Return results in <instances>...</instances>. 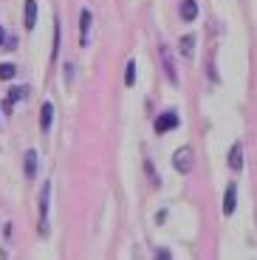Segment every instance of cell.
<instances>
[{
	"label": "cell",
	"instance_id": "6da1fadb",
	"mask_svg": "<svg viewBox=\"0 0 257 260\" xmlns=\"http://www.w3.org/2000/svg\"><path fill=\"white\" fill-rule=\"evenodd\" d=\"M173 167L178 170V173H189L192 170V147H178L173 153Z\"/></svg>",
	"mask_w": 257,
	"mask_h": 260
},
{
	"label": "cell",
	"instance_id": "7a4b0ae2",
	"mask_svg": "<svg viewBox=\"0 0 257 260\" xmlns=\"http://www.w3.org/2000/svg\"><path fill=\"white\" fill-rule=\"evenodd\" d=\"M181 124V119H178V113L175 111H167V113H161L158 119H155V133H170V130H175Z\"/></svg>",
	"mask_w": 257,
	"mask_h": 260
},
{
	"label": "cell",
	"instance_id": "3957f363",
	"mask_svg": "<svg viewBox=\"0 0 257 260\" xmlns=\"http://www.w3.org/2000/svg\"><path fill=\"white\" fill-rule=\"evenodd\" d=\"M158 54H161V62H164V71H167L170 82L178 85V74H175V65H173V57H170V48L164 43H158Z\"/></svg>",
	"mask_w": 257,
	"mask_h": 260
},
{
	"label": "cell",
	"instance_id": "277c9868",
	"mask_svg": "<svg viewBox=\"0 0 257 260\" xmlns=\"http://www.w3.org/2000/svg\"><path fill=\"white\" fill-rule=\"evenodd\" d=\"M88 31H90V12H88V9H82V14H79V46H82V48L90 43Z\"/></svg>",
	"mask_w": 257,
	"mask_h": 260
},
{
	"label": "cell",
	"instance_id": "5b68a950",
	"mask_svg": "<svg viewBox=\"0 0 257 260\" xmlns=\"http://www.w3.org/2000/svg\"><path fill=\"white\" fill-rule=\"evenodd\" d=\"M235 204H238V184H229V187H226V195H223V215L235 212Z\"/></svg>",
	"mask_w": 257,
	"mask_h": 260
},
{
	"label": "cell",
	"instance_id": "8992f818",
	"mask_svg": "<svg viewBox=\"0 0 257 260\" xmlns=\"http://www.w3.org/2000/svg\"><path fill=\"white\" fill-rule=\"evenodd\" d=\"M229 167L235 170V173L243 170V144H232V150H229Z\"/></svg>",
	"mask_w": 257,
	"mask_h": 260
},
{
	"label": "cell",
	"instance_id": "52a82bcc",
	"mask_svg": "<svg viewBox=\"0 0 257 260\" xmlns=\"http://www.w3.org/2000/svg\"><path fill=\"white\" fill-rule=\"evenodd\" d=\"M195 17H198V3L195 0H181V20L192 23Z\"/></svg>",
	"mask_w": 257,
	"mask_h": 260
},
{
	"label": "cell",
	"instance_id": "ba28073f",
	"mask_svg": "<svg viewBox=\"0 0 257 260\" xmlns=\"http://www.w3.org/2000/svg\"><path fill=\"white\" fill-rule=\"evenodd\" d=\"M26 96H28V91H26V88H12V93H9V96H6V102H3V111H6V113H12V105L17 102V99H26Z\"/></svg>",
	"mask_w": 257,
	"mask_h": 260
},
{
	"label": "cell",
	"instance_id": "9c48e42d",
	"mask_svg": "<svg viewBox=\"0 0 257 260\" xmlns=\"http://www.w3.org/2000/svg\"><path fill=\"white\" fill-rule=\"evenodd\" d=\"M181 57L184 59H192V54H195V37L192 34H186V37H181Z\"/></svg>",
	"mask_w": 257,
	"mask_h": 260
},
{
	"label": "cell",
	"instance_id": "30bf717a",
	"mask_svg": "<svg viewBox=\"0 0 257 260\" xmlns=\"http://www.w3.org/2000/svg\"><path fill=\"white\" fill-rule=\"evenodd\" d=\"M37 23V0H26V28L31 31Z\"/></svg>",
	"mask_w": 257,
	"mask_h": 260
},
{
	"label": "cell",
	"instance_id": "8fae6325",
	"mask_svg": "<svg viewBox=\"0 0 257 260\" xmlns=\"http://www.w3.org/2000/svg\"><path fill=\"white\" fill-rule=\"evenodd\" d=\"M51 119H54V108L45 102L43 105V113H40V127H43L45 133H48V127H51Z\"/></svg>",
	"mask_w": 257,
	"mask_h": 260
},
{
	"label": "cell",
	"instance_id": "7c38bea8",
	"mask_svg": "<svg viewBox=\"0 0 257 260\" xmlns=\"http://www.w3.org/2000/svg\"><path fill=\"white\" fill-rule=\"evenodd\" d=\"M34 176H37V153L28 150L26 153V178H34Z\"/></svg>",
	"mask_w": 257,
	"mask_h": 260
},
{
	"label": "cell",
	"instance_id": "4fadbf2b",
	"mask_svg": "<svg viewBox=\"0 0 257 260\" xmlns=\"http://www.w3.org/2000/svg\"><path fill=\"white\" fill-rule=\"evenodd\" d=\"M14 74H17V68H14L12 62H3V65H0V79H12Z\"/></svg>",
	"mask_w": 257,
	"mask_h": 260
},
{
	"label": "cell",
	"instance_id": "5bb4252c",
	"mask_svg": "<svg viewBox=\"0 0 257 260\" xmlns=\"http://www.w3.org/2000/svg\"><path fill=\"white\" fill-rule=\"evenodd\" d=\"M59 54V20L54 23V46H51V59H57Z\"/></svg>",
	"mask_w": 257,
	"mask_h": 260
},
{
	"label": "cell",
	"instance_id": "9a60e30c",
	"mask_svg": "<svg viewBox=\"0 0 257 260\" xmlns=\"http://www.w3.org/2000/svg\"><path fill=\"white\" fill-rule=\"evenodd\" d=\"M124 82L133 85L136 82V62H127V74H124Z\"/></svg>",
	"mask_w": 257,
	"mask_h": 260
},
{
	"label": "cell",
	"instance_id": "2e32d148",
	"mask_svg": "<svg viewBox=\"0 0 257 260\" xmlns=\"http://www.w3.org/2000/svg\"><path fill=\"white\" fill-rule=\"evenodd\" d=\"M0 46H6V31L0 28Z\"/></svg>",
	"mask_w": 257,
	"mask_h": 260
}]
</instances>
